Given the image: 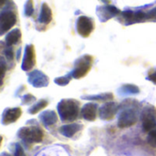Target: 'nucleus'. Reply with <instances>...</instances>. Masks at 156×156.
<instances>
[{"label":"nucleus","mask_w":156,"mask_h":156,"mask_svg":"<svg viewBox=\"0 0 156 156\" xmlns=\"http://www.w3.org/2000/svg\"><path fill=\"white\" fill-rule=\"evenodd\" d=\"M58 111L62 121H74L79 115V103L77 101L71 99L62 100L58 104Z\"/></svg>","instance_id":"nucleus-1"},{"label":"nucleus","mask_w":156,"mask_h":156,"mask_svg":"<svg viewBox=\"0 0 156 156\" xmlns=\"http://www.w3.org/2000/svg\"><path fill=\"white\" fill-rule=\"evenodd\" d=\"M47 105H48V101L46 100H40L38 102H37L34 106L31 107V109L29 110V112L31 114H35L38 112L40 110H43L45 107H47Z\"/></svg>","instance_id":"nucleus-18"},{"label":"nucleus","mask_w":156,"mask_h":156,"mask_svg":"<svg viewBox=\"0 0 156 156\" xmlns=\"http://www.w3.org/2000/svg\"><path fill=\"white\" fill-rule=\"evenodd\" d=\"M143 128L144 132H152L156 129V109L148 106L144 109L143 115Z\"/></svg>","instance_id":"nucleus-4"},{"label":"nucleus","mask_w":156,"mask_h":156,"mask_svg":"<svg viewBox=\"0 0 156 156\" xmlns=\"http://www.w3.org/2000/svg\"><path fill=\"white\" fill-rule=\"evenodd\" d=\"M154 17H156V8L151 10L146 14V18H154Z\"/></svg>","instance_id":"nucleus-27"},{"label":"nucleus","mask_w":156,"mask_h":156,"mask_svg":"<svg viewBox=\"0 0 156 156\" xmlns=\"http://www.w3.org/2000/svg\"><path fill=\"white\" fill-rule=\"evenodd\" d=\"M123 90L125 91H128L130 93H139V89L134 86V85H131V84H128V85H125L123 87Z\"/></svg>","instance_id":"nucleus-22"},{"label":"nucleus","mask_w":156,"mask_h":156,"mask_svg":"<svg viewBox=\"0 0 156 156\" xmlns=\"http://www.w3.org/2000/svg\"><path fill=\"white\" fill-rule=\"evenodd\" d=\"M21 37V32L18 28H15L12 31H10L6 37H5V43L7 46H12L14 44H16Z\"/></svg>","instance_id":"nucleus-16"},{"label":"nucleus","mask_w":156,"mask_h":156,"mask_svg":"<svg viewBox=\"0 0 156 156\" xmlns=\"http://www.w3.org/2000/svg\"><path fill=\"white\" fill-rule=\"evenodd\" d=\"M5 56H6V58H7L8 59L12 60V59L14 58V52H13V49H12V48H7V49H5Z\"/></svg>","instance_id":"nucleus-26"},{"label":"nucleus","mask_w":156,"mask_h":156,"mask_svg":"<svg viewBox=\"0 0 156 156\" xmlns=\"http://www.w3.org/2000/svg\"><path fill=\"white\" fill-rule=\"evenodd\" d=\"M35 65V51L32 45H27L26 47L25 56L22 63V69L24 70H28Z\"/></svg>","instance_id":"nucleus-10"},{"label":"nucleus","mask_w":156,"mask_h":156,"mask_svg":"<svg viewBox=\"0 0 156 156\" xmlns=\"http://www.w3.org/2000/svg\"><path fill=\"white\" fill-rule=\"evenodd\" d=\"M137 122V115L133 110L128 109L123 111L118 120V126L120 128H128Z\"/></svg>","instance_id":"nucleus-6"},{"label":"nucleus","mask_w":156,"mask_h":156,"mask_svg":"<svg viewBox=\"0 0 156 156\" xmlns=\"http://www.w3.org/2000/svg\"><path fill=\"white\" fill-rule=\"evenodd\" d=\"M4 75H5V65L2 62V64H1V80H3Z\"/></svg>","instance_id":"nucleus-29"},{"label":"nucleus","mask_w":156,"mask_h":156,"mask_svg":"<svg viewBox=\"0 0 156 156\" xmlns=\"http://www.w3.org/2000/svg\"><path fill=\"white\" fill-rule=\"evenodd\" d=\"M34 12V7H33V1L32 0H27L26 5H25V15L27 16H32Z\"/></svg>","instance_id":"nucleus-19"},{"label":"nucleus","mask_w":156,"mask_h":156,"mask_svg":"<svg viewBox=\"0 0 156 156\" xmlns=\"http://www.w3.org/2000/svg\"><path fill=\"white\" fill-rule=\"evenodd\" d=\"M147 142H148V144L152 147L156 148V129L149 133V135H148V138H147Z\"/></svg>","instance_id":"nucleus-20"},{"label":"nucleus","mask_w":156,"mask_h":156,"mask_svg":"<svg viewBox=\"0 0 156 156\" xmlns=\"http://www.w3.org/2000/svg\"><path fill=\"white\" fill-rule=\"evenodd\" d=\"M28 81L36 88L45 87L48 84V77L38 70H35L30 74V76L28 77Z\"/></svg>","instance_id":"nucleus-9"},{"label":"nucleus","mask_w":156,"mask_h":156,"mask_svg":"<svg viewBox=\"0 0 156 156\" xmlns=\"http://www.w3.org/2000/svg\"><path fill=\"white\" fill-rule=\"evenodd\" d=\"M92 62V58L90 56L85 55L76 61L75 69L72 71V77L74 79H80L84 77L90 69Z\"/></svg>","instance_id":"nucleus-3"},{"label":"nucleus","mask_w":156,"mask_h":156,"mask_svg":"<svg viewBox=\"0 0 156 156\" xmlns=\"http://www.w3.org/2000/svg\"><path fill=\"white\" fill-rule=\"evenodd\" d=\"M18 136L27 143H40L43 139V133L37 127H23L19 130Z\"/></svg>","instance_id":"nucleus-2"},{"label":"nucleus","mask_w":156,"mask_h":156,"mask_svg":"<svg viewBox=\"0 0 156 156\" xmlns=\"http://www.w3.org/2000/svg\"><path fill=\"white\" fill-rule=\"evenodd\" d=\"M148 80H150L152 82L155 83L156 84V70L154 73H151L149 76H148Z\"/></svg>","instance_id":"nucleus-28"},{"label":"nucleus","mask_w":156,"mask_h":156,"mask_svg":"<svg viewBox=\"0 0 156 156\" xmlns=\"http://www.w3.org/2000/svg\"><path fill=\"white\" fill-rule=\"evenodd\" d=\"M97 109L98 106L95 103H87L83 106V108L81 109V116L90 122H92L96 119V115H97Z\"/></svg>","instance_id":"nucleus-12"},{"label":"nucleus","mask_w":156,"mask_h":156,"mask_svg":"<svg viewBox=\"0 0 156 156\" xmlns=\"http://www.w3.org/2000/svg\"><path fill=\"white\" fill-rule=\"evenodd\" d=\"M80 125L78 123H72V124H67V125H63L62 127H60L59 129V133L64 135L65 137L70 138L73 135H75L80 130Z\"/></svg>","instance_id":"nucleus-13"},{"label":"nucleus","mask_w":156,"mask_h":156,"mask_svg":"<svg viewBox=\"0 0 156 156\" xmlns=\"http://www.w3.org/2000/svg\"><path fill=\"white\" fill-rule=\"evenodd\" d=\"M85 100H90V101H108L110 100H112L113 95L112 93H106V94H100V95H95V96H85L82 97Z\"/></svg>","instance_id":"nucleus-17"},{"label":"nucleus","mask_w":156,"mask_h":156,"mask_svg":"<svg viewBox=\"0 0 156 156\" xmlns=\"http://www.w3.org/2000/svg\"><path fill=\"white\" fill-rule=\"evenodd\" d=\"M118 111V105L113 101L106 102L100 109V117L102 120H112L114 118L116 112Z\"/></svg>","instance_id":"nucleus-8"},{"label":"nucleus","mask_w":156,"mask_h":156,"mask_svg":"<svg viewBox=\"0 0 156 156\" xmlns=\"http://www.w3.org/2000/svg\"><path fill=\"white\" fill-rule=\"evenodd\" d=\"M52 19V12L50 7L44 3L41 7V12L39 16V21L43 24H48Z\"/></svg>","instance_id":"nucleus-15"},{"label":"nucleus","mask_w":156,"mask_h":156,"mask_svg":"<svg viewBox=\"0 0 156 156\" xmlns=\"http://www.w3.org/2000/svg\"><path fill=\"white\" fill-rule=\"evenodd\" d=\"M5 0H1V5H3L5 4Z\"/></svg>","instance_id":"nucleus-30"},{"label":"nucleus","mask_w":156,"mask_h":156,"mask_svg":"<svg viewBox=\"0 0 156 156\" xmlns=\"http://www.w3.org/2000/svg\"><path fill=\"white\" fill-rule=\"evenodd\" d=\"M122 16H123V17H125V18H127V19H133V16H134V12H133V11H124L123 13H122Z\"/></svg>","instance_id":"nucleus-25"},{"label":"nucleus","mask_w":156,"mask_h":156,"mask_svg":"<svg viewBox=\"0 0 156 156\" xmlns=\"http://www.w3.org/2000/svg\"><path fill=\"white\" fill-rule=\"evenodd\" d=\"M21 110L20 108H12V109H6L2 116V123L3 124H10L18 120V118L21 116Z\"/></svg>","instance_id":"nucleus-11"},{"label":"nucleus","mask_w":156,"mask_h":156,"mask_svg":"<svg viewBox=\"0 0 156 156\" xmlns=\"http://www.w3.org/2000/svg\"><path fill=\"white\" fill-rule=\"evenodd\" d=\"M93 30V22L92 20L85 16H81L77 20V31L78 33L83 37H87L90 35Z\"/></svg>","instance_id":"nucleus-5"},{"label":"nucleus","mask_w":156,"mask_h":156,"mask_svg":"<svg viewBox=\"0 0 156 156\" xmlns=\"http://www.w3.org/2000/svg\"><path fill=\"white\" fill-rule=\"evenodd\" d=\"M69 79L68 77H60L55 80V83L60 86H66L67 84H69Z\"/></svg>","instance_id":"nucleus-21"},{"label":"nucleus","mask_w":156,"mask_h":156,"mask_svg":"<svg viewBox=\"0 0 156 156\" xmlns=\"http://www.w3.org/2000/svg\"><path fill=\"white\" fill-rule=\"evenodd\" d=\"M40 119L45 125L49 126V125H52L57 122L58 116H57L56 112L53 111H46L40 115Z\"/></svg>","instance_id":"nucleus-14"},{"label":"nucleus","mask_w":156,"mask_h":156,"mask_svg":"<svg viewBox=\"0 0 156 156\" xmlns=\"http://www.w3.org/2000/svg\"><path fill=\"white\" fill-rule=\"evenodd\" d=\"M105 7H106L107 11L109 12V14H111L112 16H115V15H118L120 13V10L113 5H107Z\"/></svg>","instance_id":"nucleus-23"},{"label":"nucleus","mask_w":156,"mask_h":156,"mask_svg":"<svg viewBox=\"0 0 156 156\" xmlns=\"http://www.w3.org/2000/svg\"><path fill=\"white\" fill-rule=\"evenodd\" d=\"M1 156H10V155H8V154H3Z\"/></svg>","instance_id":"nucleus-31"},{"label":"nucleus","mask_w":156,"mask_h":156,"mask_svg":"<svg viewBox=\"0 0 156 156\" xmlns=\"http://www.w3.org/2000/svg\"><path fill=\"white\" fill-rule=\"evenodd\" d=\"M15 156H26L24 154L23 148L20 146V144H16V149H15Z\"/></svg>","instance_id":"nucleus-24"},{"label":"nucleus","mask_w":156,"mask_h":156,"mask_svg":"<svg viewBox=\"0 0 156 156\" xmlns=\"http://www.w3.org/2000/svg\"><path fill=\"white\" fill-rule=\"evenodd\" d=\"M16 22V16L12 11H3L0 16V31L4 34L9 30Z\"/></svg>","instance_id":"nucleus-7"}]
</instances>
